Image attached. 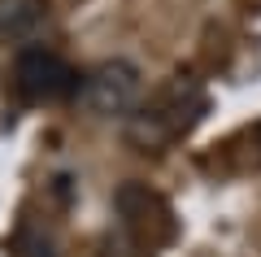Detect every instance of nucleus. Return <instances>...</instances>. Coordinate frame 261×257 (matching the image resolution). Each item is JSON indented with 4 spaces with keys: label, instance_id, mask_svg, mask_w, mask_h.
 Returning <instances> with one entry per match:
<instances>
[{
    "label": "nucleus",
    "instance_id": "nucleus-1",
    "mask_svg": "<svg viewBox=\"0 0 261 257\" xmlns=\"http://www.w3.org/2000/svg\"><path fill=\"white\" fill-rule=\"evenodd\" d=\"M209 113V92L196 74H170L148 101L126 118V144L135 153H166L187 139Z\"/></svg>",
    "mask_w": 261,
    "mask_h": 257
},
{
    "label": "nucleus",
    "instance_id": "nucleus-2",
    "mask_svg": "<svg viewBox=\"0 0 261 257\" xmlns=\"http://www.w3.org/2000/svg\"><path fill=\"white\" fill-rule=\"evenodd\" d=\"M79 101L92 118H130L144 101V74L126 57L96 61L79 83Z\"/></svg>",
    "mask_w": 261,
    "mask_h": 257
},
{
    "label": "nucleus",
    "instance_id": "nucleus-3",
    "mask_svg": "<svg viewBox=\"0 0 261 257\" xmlns=\"http://www.w3.org/2000/svg\"><path fill=\"white\" fill-rule=\"evenodd\" d=\"M79 83H83V74L65 61L61 53H53V48H44V44L22 48L18 61H13V87H18L27 101H35V105L79 96Z\"/></svg>",
    "mask_w": 261,
    "mask_h": 257
},
{
    "label": "nucleus",
    "instance_id": "nucleus-4",
    "mask_svg": "<svg viewBox=\"0 0 261 257\" xmlns=\"http://www.w3.org/2000/svg\"><path fill=\"white\" fill-rule=\"evenodd\" d=\"M113 209H118L126 236L140 248L166 244L174 236V209H170V201L161 192H152V188H144V183H122L113 192Z\"/></svg>",
    "mask_w": 261,
    "mask_h": 257
},
{
    "label": "nucleus",
    "instance_id": "nucleus-5",
    "mask_svg": "<svg viewBox=\"0 0 261 257\" xmlns=\"http://www.w3.org/2000/svg\"><path fill=\"white\" fill-rule=\"evenodd\" d=\"M48 22V0H0V39H35Z\"/></svg>",
    "mask_w": 261,
    "mask_h": 257
},
{
    "label": "nucleus",
    "instance_id": "nucleus-6",
    "mask_svg": "<svg viewBox=\"0 0 261 257\" xmlns=\"http://www.w3.org/2000/svg\"><path fill=\"white\" fill-rule=\"evenodd\" d=\"M257 144H261V127H257Z\"/></svg>",
    "mask_w": 261,
    "mask_h": 257
}]
</instances>
